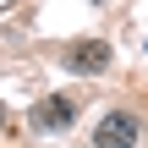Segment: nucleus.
Listing matches in <instances>:
<instances>
[{
  "label": "nucleus",
  "instance_id": "2",
  "mask_svg": "<svg viewBox=\"0 0 148 148\" xmlns=\"http://www.w3.org/2000/svg\"><path fill=\"white\" fill-rule=\"evenodd\" d=\"M71 115H77V104L71 99H44V104H33V126L38 132H60V126H71Z\"/></svg>",
  "mask_w": 148,
  "mask_h": 148
},
{
  "label": "nucleus",
  "instance_id": "4",
  "mask_svg": "<svg viewBox=\"0 0 148 148\" xmlns=\"http://www.w3.org/2000/svg\"><path fill=\"white\" fill-rule=\"evenodd\" d=\"M0 132H5V104H0Z\"/></svg>",
  "mask_w": 148,
  "mask_h": 148
},
{
  "label": "nucleus",
  "instance_id": "3",
  "mask_svg": "<svg viewBox=\"0 0 148 148\" xmlns=\"http://www.w3.org/2000/svg\"><path fill=\"white\" fill-rule=\"evenodd\" d=\"M110 66V44H71L66 49V71H104Z\"/></svg>",
  "mask_w": 148,
  "mask_h": 148
},
{
  "label": "nucleus",
  "instance_id": "1",
  "mask_svg": "<svg viewBox=\"0 0 148 148\" xmlns=\"http://www.w3.org/2000/svg\"><path fill=\"white\" fill-rule=\"evenodd\" d=\"M137 137H143V126H137L132 110H110L93 126V148H137Z\"/></svg>",
  "mask_w": 148,
  "mask_h": 148
}]
</instances>
